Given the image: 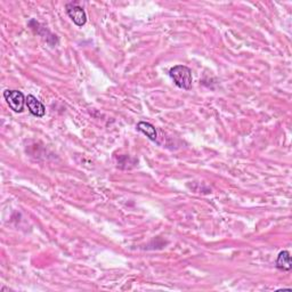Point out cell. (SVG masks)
Returning a JSON list of instances; mask_svg holds the SVG:
<instances>
[{"label":"cell","mask_w":292,"mask_h":292,"mask_svg":"<svg viewBox=\"0 0 292 292\" xmlns=\"http://www.w3.org/2000/svg\"><path fill=\"white\" fill-rule=\"evenodd\" d=\"M137 131L144 134V135L151 141H155L157 137V133L155 127L153 126L150 122H145V121H141L137 123Z\"/></svg>","instance_id":"obj_6"},{"label":"cell","mask_w":292,"mask_h":292,"mask_svg":"<svg viewBox=\"0 0 292 292\" xmlns=\"http://www.w3.org/2000/svg\"><path fill=\"white\" fill-rule=\"evenodd\" d=\"M169 76L173 79L176 86L182 89L188 90L192 87V71L191 69L185 66H176L170 69Z\"/></svg>","instance_id":"obj_1"},{"label":"cell","mask_w":292,"mask_h":292,"mask_svg":"<svg viewBox=\"0 0 292 292\" xmlns=\"http://www.w3.org/2000/svg\"><path fill=\"white\" fill-rule=\"evenodd\" d=\"M275 266L277 270H281V271H291L292 268V263H291V256H290V252L286 251H281L279 253V256H277V259L275 262Z\"/></svg>","instance_id":"obj_5"},{"label":"cell","mask_w":292,"mask_h":292,"mask_svg":"<svg viewBox=\"0 0 292 292\" xmlns=\"http://www.w3.org/2000/svg\"><path fill=\"white\" fill-rule=\"evenodd\" d=\"M4 97L6 100L9 109L13 110L14 112L21 113L24 110V105L26 104V99L23 95L22 91L18 90H5Z\"/></svg>","instance_id":"obj_2"},{"label":"cell","mask_w":292,"mask_h":292,"mask_svg":"<svg viewBox=\"0 0 292 292\" xmlns=\"http://www.w3.org/2000/svg\"><path fill=\"white\" fill-rule=\"evenodd\" d=\"M67 14L77 26H83L86 24L87 15H86L85 9L80 6H78L77 4H73V3L68 4Z\"/></svg>","instance_id":"obj_3"},{"label":"cell","mask_w":292,"mask_h":292,"mask_svg":"<svg viewBox=\"0 0 292 292\" xmlns=\"http://www.w3.org/2000/svg\"><path fill=\"white\" fill-rule=\"evenodd\" d=\"M26 106L29 109L30 113L35 117L43 118L46 113L45 105L41 102L35 97L34 95H27L26 97Z\"/></svg>","instance_id":"obj_4"}]
</instances>
